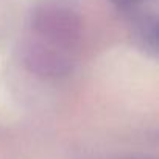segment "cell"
I'll list each match as a JSON object with an SVG mask.
<instances>
[{
  "instance_id": "1",
  "label": "cell",
  "mask_w": 159,
  "mask_h": 159,
  "mask_svg": "<svg viewBox=\"0 0 159 159\" xmlns=\"http://www.w3.org/2000/svg\"><path fill=\"white\" fill-rule=\"evenodd\" d=\"M25 64L30 72L39 76H44V78L66 76L72 70V66L67 58L58 53H53V52L38 50V48H31L27 53Z\"/></svg>"
}]
</instances>
